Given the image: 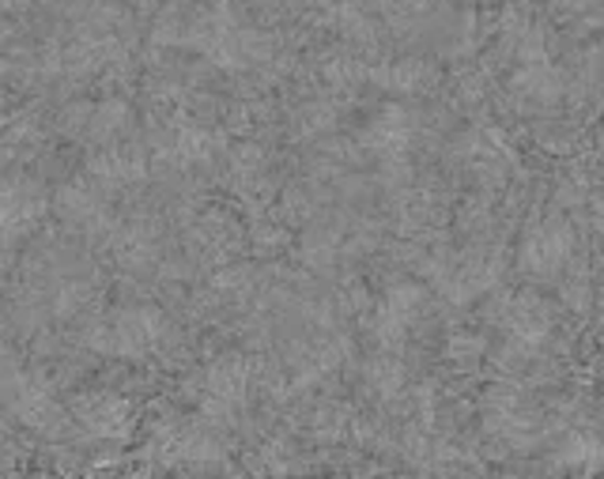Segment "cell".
I'll use <instances>...</instances> for the list:
<instances>
[{"instance_id": "6da1fadb", "label": "cell", "mask_w": 604, "mask_h": 479, "mask_svg": "<svg viewBox=\"0 0 604 479\" xmlns=\"http://www.w3.org/2000/svg\"><path fill=\"white\" fill-rule=\"evenodd\" d=\"M87 427H95L99 434H118L126 427V407L114 401H95L87 407Z\"/></svg>"}]
</instances>
